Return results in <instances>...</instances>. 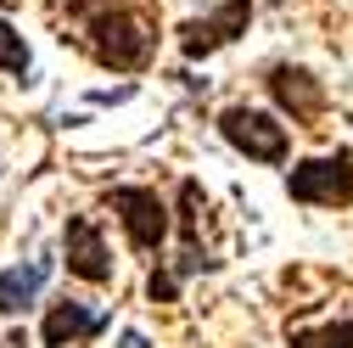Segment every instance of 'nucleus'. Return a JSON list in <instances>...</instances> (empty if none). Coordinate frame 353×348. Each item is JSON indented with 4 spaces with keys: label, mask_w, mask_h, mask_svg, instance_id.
Returning <instances> with one entry per match:
<instances>
[{
    "label": "nucleus",
    "mask_w": 353,
    "mask_h": 348,
    "mask_svg": "<svg viewBox=\"0 0 353 348\" xmlns=\"http://www.w3.org/2000/svg\"><path fill=\"white\" fill-rule=\"evenodd\" d=\"M270 96H275L292 118H314V113L325 107L314 73H303V68H275V73H270Z\"/></svg>",
    "instance_id": "8"
},
{
    "label": "nucleus",
    "mask_w": 353,
    "mask_h": 348,
    "mask_svg": "<svg viewBox=\"0 0 353 348\" xmlns=\"http://www.w3.org/2000/svg\"><path fill=\"white\" fill-rule=\"evenodd\" d=\"M68 270H73L79 281H90V287L112 281V253H107L96 220H84V213H79V220H68Z\"/></svg>",
    "instance_id": "6"
},
{
    "label": "nucleus",
    "mask_w": 353,
    "mask_h": 348,
    "mask_svg": "<svg viewBox=\"0 0 353 348\" xmlns=\"http://www.w3.org/2000/svg\"><path fill=\"white\" fill-rule=\"evenodd\" d=\"M286 191L297 197V202H320V208H347L353 202V157L347 152H331V157H308V163H297L292 168V180H286Z\"/></svg>",
    "instance_id": "2"
},
{
    "label": "nucleus",
    "mask_w": 353,
    "mask_h": 348,
    "mask_svg": "<svg viewBox=\"0 0 353 348\" xmlns=\"http://www.w3.org/2000/svg\"><path fill=\"white\" fill-rule=\"evenodd\" d=\"M107 326V315L101 309H84V303H51V315H46V326H39V337H46V348H79V342H90L96 331Z\"/></svg>",
    "instance_id": "7"
},
{
    "label": "nucleus",
    "mask_w": 353,
    "mask_h": 348,
    "mask_svg": "<svg viewBox=\"0 0 353 348\" xmlns=\"http://www.w3.org/2000/svg\"><path fill=\"white\" fill-rule=\"evenodd\" d=\"M247 17H252V6H247V0H225V6H219L213 17L185 23V28H180L185 57H208V51H219V46H230V39L247 28Z\"/></svg>",
    "instance_id": "5"
},
{
    "label": "nucleus",
    "mask_w": 353,
    "mask_h": 348,
    "mask_svg": "<svg viewBox=\"0 0 353 348\" xmlns=\"http://www.w3.org/2000/svg\"><path fill=\"white\" fill-rule=\"evenodd\" d=\"M90 51L107 62V68H123L135 73L152 62V28L135 17V12H101L90 23Z\"/></svg>",
    "instance_id": "1"
},
{
    "label": "nucleus",
    "mask_w": 353,
    "mask_h": 348,
    "mask_svg": "<svg viewBox=\"0 0 353 348\" xmlns=\"http://www.w3.org/2000/svg\"><path fill=\"white\" fill-rule=\"evenodd\" d=\"M46 276H51V264H46V258H34V264L6 270V276H0V315H17V309H28V303L39 298V287H46Z\"/></svg>",
    "instance_id": "9"
},
{
    "label": "nucleus",
    "mask_w": 353,
    "mask_h": 348,
    "mask_svg": "<svg viewBox=\"0 0 353 348\" xmlns=\"http://www.w3.org/2000/svg\"><path fill=\"white\" fill-rule=\"evenodd\" d=\"M0 68L6 73H28V46H23V34H12L6 23H0Z\"/></svg>",
    "instance_id": "11"
},
{
    "label": "nucleus",
    "mask_w": 353,
    "mask_h": 348,
    "mask_svg": "<svg viewBox=\"0 0 353 348\" xmlns=\"http://www.w3.org/2000/svg\"><path fill=\"white\" fill-rule=\"evenodd\" d=\"M112 208H118V220L129 231V247H141V253H157L168 242V208L152 186H118L112 191Z\"/></svg>",
    "instance_id": "3"
},
{
    "label": "nucleus",
    "mask_w": 353,
    "mask_h": 348,
    "mask_svg": "<svg viewBox=\"0 0 353 348\" xmlns=\"http://www.w3.org/2000/svg\"><path fill=\"white\" fill-rule=\"evenodd\" d=\"M219 129H225V141L258 163H286V124H275L270 113L258 107H230L225 118H219Z\"/></svg>",
    "instance_id": "4"
},
{
    "label": "nucleus",
    "mask_w": 353,
    "mask_h": 348,
    "mask_svg": "<svg viewBox=\"0 0 353 348\" xmlns=\"http://www.w3.org/2000/svg\"><path fill=\"white\" fill-rule=\"evenodd\" d=\"M286 348H353V320H336V326H292L286 331Z\"/></svg>",
    "instance_id": "10"
}]
</instances>
